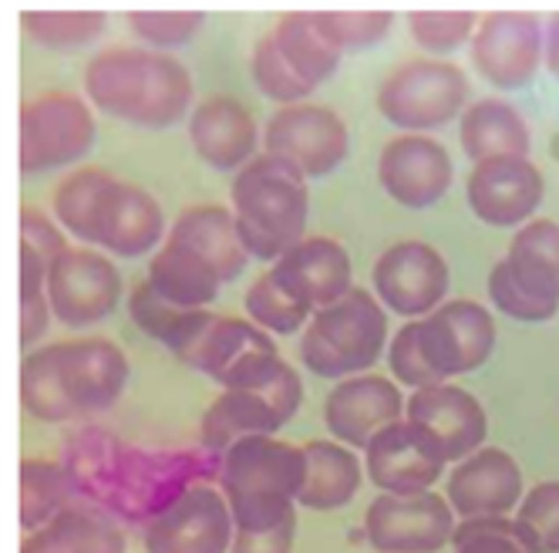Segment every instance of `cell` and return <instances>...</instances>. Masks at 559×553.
<instances>
[{
  "instance_id": "obj_7",
  "label": "cell",
  "mask_w": 559,
  "mask_h": 553,
  "mask_svg": "<svg viewBox=\"0 0 559 553\" xmlns=\"http://www.w3.org/2000/svg\"><path fill=\"white\" fill-rule=\"evenodd\" d=\"M489 297L512 321L543 325L559 314V223L530 220L515 230L506 260L489 273Z\"/></svg>"
},
{
  "instance_id": "obj_11",
  "label": "cell",
  "mask_w": 559,
  "mask_h": 553,
  "mask_svg": "<svg viewBox=\"0 0 559 553\" xmlns=\"http://www.w3.org/2000/svg\"><path fill=\"white\" fill-rule=\"evenodd\" d=\"M266 152L297 166L304 179H324L350 155V132L334 108L300 102L270 115Z\"/></svg>"
},
{
  "instance_id": "obj_9",
  "label": "cell",
  "mask_w": 559,
  "mask_h": 553,
  "mask_svg": "<svg viewBox=\"0 0 559 553\" xmlns=\"http://www.w3.org/2000/svg\"><path fill=\"white\" fill-rule=\"evenodd\" d=\"M468 78L452 61L415 58L397 64L378 89V111L412 136L435 132L468 108Z\"/></svg>"
},
{
  "instance_id": "obj_41",
  "label": "cell",
  "mask_w": 559,
  "mask_h": 553,
  "mask_svg": "<svg viewBox=\"0 0 559 553\" xmlns=\"http://www.w3.org/2000/svg\"><path fill=\"white\" fill-rule=\"evenodd\" d=\"M250 68H253V82H257V89H260L266 98L280 102L284 108H287V105H300L304 98H310V95L317 92L310 82H304V78L290 68V61H287L284 55H280V48H276V42H273V34H263L260 42H257Z\"/></svg>"
},
{
  "instance_id": "obj_37",
  "label": "cell",
  "mask_w": 559,
  "mask_h": 553,
  "mask_svg": "<svg viewBox=\"0 0 559 553\" xmlns=\"http://www.w3.org/2000/svg\"><path fill=\"white\" fill-rule=\"evenodd\" d=\"M115 176L105 173V169H78L71 176L61 179V186L55 189V200H51V210L58 216V223L74 233L78 240H92V223H95V213H98V203L108 189Z\"/></svg>"
},
{
  "instance_id": "obj_10",
  "label": "cell",
  "mask_w": 559,
  "mask_h": 553,
  "mask_svg": "<svg viewBox=\"0 0 559 553\" xmlns=\"http://www.w3.org/2000/svg\"><path fill=\"white\" fill-rule=\"evenodd\" d=\"M95 145V115L71 92H45L21 108V173L41 176L85 160Z\"/></svg>"
},
{
  "instance_id": "obj_29",
  "label": "cell",
  "mask_w": 559,
  "mask_h": 553,
  "mask_svg": "<svg viewBox=\"0 0 559 553\" xmlns=\"http://www.w3.org/2000/svg\"><path fill=\"white\" fill-rule=\"evenodd\" d=\"M126 530L111 513L88 499H74L48 527L34 530L21 553H126Z\"/></svg>"
},
{
  "instance_id": "obj_39",
  "label": "cell",
  "mask_w": 559,
  "mask_h": 553,
  "mask_svg": "<svg viewBox=\"0 0 559 553\" xmlns=\"http://www.w3.org/2000/svg\"><path fill=\"white\" fill-rule=\"evenodd\" d=\"M247 314H250V321L270 334H297L313 314L284 291V284L276 281L273 270H263L257 281L250 284L247 291Z\"/></svg>"
},
{
  "instance_id": "obj_17",
  "label": "cell",
  "mask_w": 559,
  "mask_h": 553,
  "mask_svg": "<svg viewBox=\"0 0 559 553\" xmlns=\"http://www.w3.org/2000/svg\"><path fill=\"white\" fill-rule=\"evenodd\" d=\"M418 334L425 362L438 381L483 368L496 348L492 314L475 301H445L418 321Z\"/></svg>"
},
{
  "instance_id": "obj_42",
  "label": "cell",
  "mask_w": 559,
  "mask_h": 553,
  "mask_svg": "<svg viewBox=\"0 0 559 553\" xmlns=\"http://www.w3.org/2000/svg\"><path fill=\"white\" fill-rule=\"evenodd\" d=\"M51 301H48V263L31 247L21 244V341L37 344L51 325Z\"/></svg>"
},
{
  "instance_id": "obj_8",
  "label": "cell",
  "mask_w": 559,
  "mask_h": 553,
  "mask_svg": "<svg viewBox=\"0 0 559 553\" xmlns=\"http://www.w3.org/2000/svg\"><path fill=\"white\" fill-rule=\"evenodd\" d=\"M304 402V381L297 368L280 358L263 378L250 385L223 388L219 399L203 412V449L223 456L236 439L276 436Z\"/></svg>"
},
{
  "instance_id": "obj_43",
  "label": "cell",
  "mask_w": 559,
  "mask_h": 553,
  "mask_svg": "<svg viewBox=\"0 0 559 553\" xmlns=\"http://www.w3.org/2000/svg\"><path fill=\"white\" fill-rule=\"evenodd\" d=\"M206 14L203 11H132L129 27L142 45L152 51H173L189 45L192 37L203 31Z\"/></svg>"
},
{
  "instance_id": "obj_26",
  "label": "cell",
  "mask_w": 559,
  "mask_h": 553,
  "mask_svg": "<svg viewBox=\"0 0 559 553\" xmlns=\"http://www.w3.org/2000/svg\"><path fill=\"white\" fill-rule=\"evenodd\" d=\"M270 270L284 284V291L297 297L310 314L354 291L350 254L331 236H304Z\"/></svg>"
},
{
  "instance_id": "obj_30",
  "label": "cell",
  "mask_w": 559,
  "mask_h": 553,
  "mask_svg": "<svg viewBox=\"0 0 559 553\" xmlns=\"http://www.w3.org/2000/svg\"><path fill=\"white\" fill-rule=\"evenodd\" d=\"M459 139H462V152L472 163L496 160V155H519V160H530V149H533L526 118L519 115L515 105H509L502 98L472 102L462 111Z\"/></svg>"
},
{
  "instance_id": "obj_5",
  "label": "cell",
  "mask_w": 559,
  "mask_h": 553,
  "mask_svg": "<svg viewBox=\"0 0 559 553\" xmlns=\"http://www.w3.org/2000/svg\"><path fill=\"white\" fill-rule=\"evenodd\" d=\"M307 476L304 446H290L276 436L236 439L219 456V493L229 503L236 530H263L290 513Z\"/></svg>"
},
{
  "instance_id": "obj_23",
  "label": "cell",
  "mask_w": 559,
  "mask_h": 553,
  "mask_svg": "<svg viewBox=\"0 0 559 553\" xmlns=\"http://www.w3.org/2000/svg\"><path fill=\"white\" fill-rule=\"evenodd\" d=\"M166 236H169L166 216L152 192L129 186L122 179L108 183L98 203V213H95V223H92L88 244L102 247L111 257L135 260V257L152 254L158 244H166Z\"/></svg>"
},
{
  "instance_id": "obj_28",
  "label": "cell",
  "mask_w": 559,
  "mask_h": 553,
  "mask_svg": "<svg viewBox=\"0 0 559 553\" xmlns=\"http://www.w3.org/2000/svg\"><path fill=\"white\" fill-rule=\"evenodd\" d=\"M166 244H176L195 260H203L223 284H233L253 260L243 240H239L233 210L216 203H199L182 210L169 226Z\"/></svg>"
},
{
  "instance_id": "obj_21",
  "label": "cell",
  "mask_w": 559,
  "mask_h": 553,
  "mask_svg": "<svg viewBox=\"0 0 559 553\" xmlns=\"http://www.w3.org/2000/svg\"><path fill=\"white\" fill-rule=\"evenodd\" d=\"M465 196L472 213L489 226H523L533 220L546 196L543 173L519 155H496V160L472 163Z\"/></svg>"
},
{
  "instance_id": "obj_1",
  "label": "cell",
  "mask_w": 559,
  "mask_h": 553,
  "mask_svg": "<svg viewBox=\"0 0 559 553\" xmlns=\"http://www.w3.org/2000/svg\"><path fill=\"white\" fill-rule=\"evenodd\" d=\"M64 466L71 469L82 499L145 527L186 490H192V480H203L210 469L219 472V456L145 452L115 443L102 432H82L71 443V459Z\"/></svg>"
},
{
  "instance_id": "obj_40",
  "label": "cell",
  "mask_w": 559,
  "mask_h": 553,
  "mask_svg": "<svg viewBox=\"0 0 559 553\" xmlns=\"http://www.w3.org/2000/svg\"><path fill=\"white\" fill-rule=\"evenodd\" d=\"M317 27L328 34V42L344 51H368L391 34L394 17L388 11H313Z\"/></svg>"
},
{
  "instance_id": "obj_22",
  "label": "cell",
  "mask_w": 559,
  "mask_h": 553,
  "mask_svg": "<svg viewBox=\"0 0 559 553\" xmlns=\"http://www.w3.org/2000/svg\"><path fill=\"white\" fill-rule=\"evenodd\" d=\"M452 155L431 136H397L381 149L378 179L394 203L408 210L435 207L452 186Z\"/></svg>"
},
{
  "instance_id": "obj_46",
  "label": "cell",
  "mask_w": 559,
  "mask_h": 553,
  "mask_svg": "<svg viewBox=\"0 0 559 553\" xmlns=\"http://www.w3.org/2000/svg\"><path fill=\"white\" fill-rule=\"evenodd\" d=\"M388 368H391L394 381L408 385L412 391L428 388V385H438V375H435L431 365L425 362L418 321L402 325V328H397V334L388 341Z\"/></svg>"
},
{
  "instance_id": "obj_6",
  "label": "cell",
  "mask_w": 559,
  "mask_h": 553,
  "mask_svg": "<svg viewBox=\"0 0 559 553\" xmlns=\"http://www.w3.org/2000/svg\"><path fill=\"white\" fill-rule=\"evenodd\" d=\"M388 310L368 287L313 310L300 338V362L317 378L344 381L368 375L388 351Z\"/></svg>"
},
{
  "instance_id": "obj_31",
  "label": "cell",
  "mask_w": 559,
  "mask_h": 553,
  "mask_svg": "<svg viewBox=\"0 0 559 553\" xmlns=\"http://www.w3.org/2000/svg\"><path fill=\"white\" fill-rule=\"evenodd\" d=\"M307 456V476L297 496V506L317 509V513H334L347 506L365 480V466L347 449L344 443L331 439H313L304 446Z\"/></svg>"
},
{
  "instance_id": "obj_34",
  "label": "cell",
  "mask_w": 559,
  "mask_h": 553,
  "mask_svg": "<svg viewBox=\"0 0 559 553\" xmlns=\"http://www.w3.org/2000/svg\"><path fill=\"white\" fill-rule=\"evenodd\" d=\"M148 284L179 307H210L223 291L219 276L176 244L155 250L148 260Z\"/></svg>"
},
{
  "instance_id": "obj_20",
  "label": "cell",
  "mask_w": 559,
  "mask_h": 553,
  "mask_svg": "<svg viewBox=\"0 0 559 553\" xmlns=\"http://www.w3.org/2000/svg\"><path fill=\"white\" fill-rule=\"evenodd\" d=\"M445 456L408 419L384 425L365 446V472L381 493H428L445 476Z\"/></svg>"
},
{
  "instance_id": "obj_47",
  "label": "cell",
  "mask_w": 559,
  "mask_h": 553,
  "mask_svg": "<svg viewBox=\"0 0 559 553\" xmlns=\"http://www.w3.org/2000/svg\"><path fill=\"white\" fill-rule=\"evenodd\" d=\"M21 244L31 247L48 267L68 250L61 226L51 216H45L41 210H34V207H24L21 210Z\"/></svg>"
},
{
  "instance_id": "obj_27",
  "label": "cell",
  "mask_w": 559,
  "mask_h": 553,
  "mask_svg": "<svg viewBox=\"0 0 559 553\" xmlns=\"http://www.w3.org/2000/svg\"><path fill=\"white\" fill-rule=\"evenodd\" d=\"M189 142L206 166L219 173H239L257 160L260 126L247 105L229 95H213L192 108Z\"/></svg>"
},
{
  "instance_id": "obj_14",
  "label": "cell",
  "mask_w": 559,
  "mask_h": 553,
  "mask_svg": "<svg viewBox=\"0 0 559 553\" xmlns=\"http://www.w3.org/2000/svg\"><path fill=\"white\" fill-rule=\"evenodd\" d=\"M449 263L425 240H402L388 247L371 273L374 297L384 310L402 314L408 321H421L435 307L445 304L449 294Z\"/></svg>"
},
{
  "instance_id": "obj_4",
  "label": "cell",
  "mask_w": 559,
  "mask_h": 553,
  "mask_svg": "<svg viewBox=\"0 0 559 553\" xmlns=\"http://www.w3.org/2000/svg\"><path fill=\"white\" fill-rule=\"evenodd\" d=\"M229 210L236 216V230L247 254L253 260L276 263L307 233V179L287 160L263 152L233 176Z\"/></svg>"
},
{
  "instance_id": "obj_33",
  "label": "cell",
  "mask_w": 559,
  "mask_h": 553,
  "mask_svg": "<svg viewBox=\"0 0 559 553\" xmlns=\"http://www.w3.org/2000/svg\"><path fill=\"white\" fill-rule=\"evenodd\" d=\"M270 34H273L280 55H284L290 61V68L304 78V82H310L313 89H321L328 78L341 68L344 55L328 42V34L317 27L313 11L284 14Z\"/></svg>"
},
{
  "instance_id": "obj_49",
  "label": "cell",
  "mask_w": 559,
  "mask_h": 553,
  "mask_svg": "<svg viewBox=\"0 0 559 553\" xmlns=\"http://www.w3.org/2000/svg\"><path fill=\"white\" fill-rule=\"evenodd\" d=\"M543 61H546L549 74L559 78V14L549 17V24L543 31Z\"/></svg>"
},
{
  "instance_id": "obj_18",
  "label": "cell",
  "mask_w": 559,
  "mask_h": 553,
  "mask_svg": "<svg viewBox=\"0 0 559 553\" xmlns=\"http://www.w3.org/2000/svg\"><path fill=\"white\" fill-rule=\"evenodd\" d=\"M472 64L502 92L526 89L543 64V24L523 11L483 17L472 34Z\"/></svg>"
},
{
  "instance_id": "obj_13",
  "label": "cell",
  "mask_w": 559,
  "mask_h": 553,
  "mask_svg": "<svg viewBox=\"0 0 559 553\" xmlns=\"http://www.w3.org/2000/svg\"><path fill=\"white\" fill-rule=\"evenodd\" d=\"M365 537L378 553H438L455 537V509L438 493H381L365 513Z\"/></svg>"
},
{
  "instance_id": "obj_48",
  "label": "cell",
  "mask_w": 559,
  "mask_h": 553,
  "mask_svg": "<svg viewBox=\"0 0 559 553\" xmlns=\"http://www.w3.org/2000/svg\"><path fill=\"white\" fill-rule=\"evenodd\" d=\"M297 540V513L263 530H236L229 553H290Z\"/></svg>"
},
{
  "instance_id": "obj_35",
  "label": "cell",
  "mask_w": 559,
  "mask_h": 553,
  "mask_svg": "<svg viewBox=\"0 0 559 553\" xmlns=\"http://www.w3.org/2000/svg\"><path fill=\"white\" fill-rule=\"evenodd\" d=\"M74 499H82L71 469L64 462L27 459L21 466V523L24 530L48 527L58 513H64Z\"/></svg>"
},
{
  "instance_id": "obj_24",
  "label": "cell",
  "mask_w": 559,
  "mask_h": 553,
  "mask_svg": "<svg viewBox=\"0 0 559 553\" xmlns=\"http://www.w3.org/2000/svg\"><path fill=\"white\" fill-rule=\"evenodd\" d=\"M449 506L462 520L509 517L523 499V469L506 449H475L449 472Z\"/></svg>"
},
{
  "instance_id": "obj_38",
  "label": "cell",
  "mask_w": 559,
  "mask_h": 553,
  "mask_svg": "<svg viewBox=\"0 0 559 553\" xmlns=\"http://www.w3.org/2000/svg\"><path fill=\"white\" fill-rule=\"evenodd\" d=\"M512 523L526 553H559V480L536 483L519 499Z\"/></svg>"
},
{
  "instance_id": "obj_2",
  "label": "cell",
  "mask_w": 559,
  "mask_h": 553,
  "mask_svg": "<svg viewBox=\"0 0 559 553\" xmlns=\"http://www.w3.org/2000/svg\"><path fill=\"white\" fill-rule=\"evenodd\" d=\"M132 365L105 338L34 348L21 368V405L37 422H74L111 409L126 395Z\"/></svg>"
},
{
  "instance_id": "obj_44",
  "label": "cell",
  "mask_w": 559,
  "mask_h": 553,
  "mask_svg": "<svg viewBox=\"0 0 559 553\" xmlns=\"http://www.w3.org/2000/svg\"><path fill=\"white\" fill-rule=\"evenodd\" d=\"M478 21L472 11H412L408 31L431 55H449L472 42Z\"/></svg>"
},
{
  "instance_id": "obj_36",
  "label": "cell",
  "mask_w": 559,
  "mask_h": 553,
  "mask_svg": "<svg viewBox=\"0 0 559 553\" xmlns=\"http://www.w3.org/2000/svg\"><path fill=\"white\" fill-rule=\"evenodd\" d=\"M108 17L102 11H24L21 31L27 42L48 51H78L95 45Z\"/></svg>"
},
{
  "instance_id": "obj_25",
  "label": "cell",
  "mask_w": 559,
  "mask_h": 553,
  "mask_svg": "<svg viewBox=\"0 0 559 553\" xmlns=\"http://www.w3.org/2000/svg\"><path fill=\"white\" fill-rule=\"evenodd\" d=\"M402 388L381 375H354L331 388L324 402V422L331 436L347 449H365L391 422H402Z\"/></svg>"
},
{
  "instance_id": "obj_32",
  "label": "cell",
  "mask_w": 559,
  "mask_h": 553,
  "mask_svg": "<svg viewBox=\"0 0 559 553\" xmlns=\"http://www.w3.org/2000/svg\"><path fill=\"white\" fill-rule=\"evenodd\" d=\"M129 314L152 341L166 344L176 358H182L186 348L199 338V331H203L206 321L213 318L210 307H179V304L166 301L148 281L135 284V291L129 297Z\"/></svg>"
},
{
  "instance_id": "obj_45",
  "label": "cell",
  "mask_w": 559,
  "mask_h": 553,
  "mask_svg": "<svg viewBox=\"0 0 559 553\" xmlns=\"http://www.w3.org/2000/svg\"><path fill=\"white\" fill-rule=\"evenodd\" d=\"M455 553H526L509 517H475L455 523Z\"/></svg>"
},
{
  "instance_id": "obj_15",
  "label": "cell",
  "mask_w": 559,
  "mask_h": 553,
  "mask_svg": "<svg viewBox=\"0 0 559 553\" xmlns=\"http://www.w3.org/2000/svg\"><path fill=\"white\" fill-rule=\"evenodd\" d=\"M179 362H186L195 372H203L206 378H213L223 388H236V385H250V381L263 378L280 362V354H276L270 331H263L243 318H223V314H213Z\"/></svg>"
},
{
  "instance_id": "obj_3",
  "label": "cell",
  "mask_w": 559,
  "mask_h": 553,
  "mask_svg": "<svg viewBox=\"0 0 559 553\" xmlns=\"http://www.w3.org/2000/svg\"><path fill=\"white\" fill-rule=\"evenodd\" d=\"M85 95L118 122L173 129L192 108V74L152 48H105L85 68Z\"/></svg>"
},
{
  "instance_id": "obj_12",
  "label": "cell",
  "mask_w": 559,
  "mask_h": 553,
  "mask_svg": "<svg viewBox=\"0 0 559 553\" xmlns=\"http://www.w3.org/2000/svg\"><path fill=\"white\" fill-rule=\"evenodd\" d=\"M48 301L64 328H92L122 301V273L92 247H68L48 267Z\"/></svg>"
},
{
  "instance_id": "obj_19",
  "label": "cell",
  "mask_w": 559,
  "mask_h": 553,
  "mask_svg": "<svg viewBox=\"0 0 559 553\" xmlns=\"http://www.w3.org/2000/svg\"><path fill=\"white\" fill-rule=\"evenodd\" d=\"M405 419L425 432L445 462H462L475 449H483L489 436V415L483 402L452 381L418 388L405 402Z\"/></svg>"
},
{
  "instance_id": "obj_16",
  "label": "cell",
  "mask_w": 559,
  "mask_h": 553,
  "mask_svg": "<svg viewBox=\"0 0 559 553\" xmlns=\"http://www.w3.org/2000/svg\"><path fill=\"white\" fill-rule=\"evenodd\" d=\"M233 513L216 486L195 483L142 530L145 553H229Z\"/></svg>"
}]
</instances>
